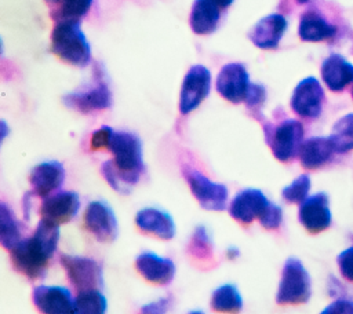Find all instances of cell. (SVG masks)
<instances>
[{
    "label": "cell",
    "mask_w": 353,
    "mask_h": 314,
    "mask_svg": "<svg viewBox=\"0 0 353 314\" xmlns=\"http://www.w3.org/2000/svg\"><path fill=\"white\" fill-rule=\"evenodd\" d=\"M211 307L215 311H240L243 308V297L234 285L225 284L212 292Z\"/></svg>",
    "instance_id": "4316f807"
},
{
    "label": "cell",
    "mask_w": 353,
    "mask_h": 314,
    "mask_svg": "<svg viewBox=\"0 0 353 314\" xmlns=\"http://www.w3.org/2000/svg\"><path fill=\"white\" fill-rule=\"evenodd\" d=\"M108 150L113 158L102 164L101 172L112 189L127 194L138 183L145 168L142 142L132 132L113 131Z\"/></svg>",
    "instance_id": "6da1fadb"
},
{
    "label": "cell",
    "mask_w": 353,
    "mask_h": 314,
    "mask_svg": "<svg viewBox=\"0 0 353 314\" xmlns=\"http://www.w3.org/2000/svg\"><path fill=\"white\" fill-rule=\"evenodd\" d=\"M94 0H62L55 11V21L76 19L80 21L91 8Z\"/></svg>",
    "instance_id": "f1b7e54d"
},
{
    "label": "cell",
    "mask_w": 353,
    "mask_h": 314,
    "mask_svg": "<svg viewBox=\"0 0 353 314\" xmlns=\"http://www.w3.org/2000/svg\"><path fill=\"white\" fill-rule=\"evenodd\" d=\"M61 264L66 271L69 282L79 291L90 288H101L103 285L102 266L85 256L61 255Z\"/></svg>",
    "instance_id": "ba28073f"
},
{
    "label": "cell",
    "mask_w": 353,
    "mask_h": 314,
    "mask_svg": "<svg viewBox=\"0 0 353 314\" xmlns=\"http://www.w3.org/2000/svg\"><path fill=\"white\" fill-rule=\"evenodd\" d=\"M6 135H7V124L6 121H1V140L6 138Z\"/></svg>",
    "instance_id": "ab89813d"
},
{
    "label": "cell",
    "mask_w": 353,
    "mask_h": 314,
    "mask_svg": "<svg viewBox=\"0 0 353 314\" xmlns=\"http://www.w3.org/2000/svg\"><path fill=\"white\" fill-rule=\"evenodd\" d=\"M265 140L273 156L283 163L294 160L303 143V125L295 118H285L279 124L266 123L263 125Z\"/></svg>",
    "instance_id": "277c9868"
},
{
    "label": "cell",
    "mask_w": 353,
    "mask_h": 314,
    "mask_svg": "<svg viewBox=\"0 0 353 314\" xmlns=\"http://www.w3.org/2000/svg\"><path fill=\"white\" fill-rule=\"evenodd\" d=\"M170 303H171L170 297H161V299H159V300H156V302H153L150 304L143 306L142 311L143 313H163V311H165L168 308Z\"/></svg>",
    "instance_id": "8d00e7d4"
},
{
    "label": "cell",
    "mask_w": 353,
    "mask_h": 314,
    "mask_svg": "<svg viewBox=\"0 0 353 314\" xmlns=\"http://www.w3.org/2000/svg\"><path fill=\"white\" fill-rule=\"evenodd\" d=\"M296 1H298V3H301V4H303V3H307L309 0H296Z\"/></svg>",
    "instance_id": "b9f144b4"
},
{
    "label": "cell",
    "mask_w": 353,
    "mask_h": 314,
    "mask_svg": "<svg viewBox=\"0 0 353 314\" xmlns=\"http://www.w3.org/2000/svg\"><path fill=\"white\" fill-rule=\"evenodd\" d=\"M352 96H353V88H352Z\"/></svg>",
    "instance_id": "7bdbcfd3"
},
{
    "label": "cell",
    "mask_w": 353,
    "mask_h": 314,
    "mask_svg": "<svg viewBox=\"0 0 353 314\" xmlns=\"http://www.w3.org/2000/svg\"><path fill=\"white\" fill-rule=\"evenodd\" d=\"M113 128H110L109 125H102L101 128H98L97 131L92 132L91 135V149L92 150H99V149H108L110 138L113 135Z\"/></svg>",
    "instance_id": "836d02e7"
},
{
    "label": "cell",
    "mask_w": 353,
    "mask_h": 314,
    "mask_svg": "<svg viewBox=\"0 0 353 314\" xmlns=\"http://www.w3.org/2000/svg\"><path fill=\"white\" fill-rule=\"evenodd\" d=\"M138 273L149 282L168 285L176 273L175 263L168 258H161L153 252H142L135 259Z\"/></svg>",
    "instance_id": "d6986e66"
},
{
    "label": "cell",
    "mask_w": 353,
    "mask_h": 314,
    "mask_svg": "<svg viewBox=\"0 0 353 314\" xmlns=\"http://www.w3.org/2000/svg\"><path fill=\"white\" fill-rule=\"evenodd\" d=\"M336 263L339 267L341 274L347 280L353 282V245L346 248L345 251H342L338 258H336Z\"/></svg>",
    "instance_id": "d6a6232c"
},
{
    "label": "cell",
    "mask_w": 353,
    "mask_h": 314,
    "mask_svg": "<svg viewBox=\"0 0 353 314\" xmlns=\"http://www.w3.org/2000/svg\"><path fill=\"white\" fill-rule=\"evenodd\" d=\"M182 175L188 186L199 201V204L208 211H223L228 204V187L222 183L212 182L200 171L188 164L182 165Z\"/></svg>",
    "instance_id": "8992f818"
},
{
    "label": "cell",
    "mask_w": 353,
    "mask_h": 314,
    "mask_svg": "<svg viewBox=\"0 0 353 314\" xmlns=\"http://www.w3.org/2000/svg\"><path fill=\"white\" fill-rule=\"evenodd\" d=\"M22 224L14 215L12 209L3 201L0 204V242L11 251L22 240Z\"/></svg>",
    "instance_id": "d4e9b609"
},
{
    "label": "cell",
    "mask_w": 353,
    "mask_h": 314,
    "mask_svg": "<svg viewBox=\"0 0 353 314\" xmlns=\"http://www.w3.org/2000/svg\"><path fill=\"white\" fill-rule=\"evenodd\" d=\"M221 19V7L214 0H194L190 15L189 25L193 33L204 36L211 34L216 30Z\"/></svg>",
    "instance_id": "603a6c76"
},
{
    "label": "cell",
    "mask_w": 353,
    "mask_h": 314,
    "mask_svg": "<svg viewBox=\"0 0 353 314\" xmlns=\"http://www.w3.org/2000/svg\"><path fill=\"white\" fill-rule=\"evenodd\" d=\"M108 310V300L99 288L79 291L74 299V311L77 314H103Z\"/></svg>",
    "instance_id": "484cf974"
},
{
    "label": "cell",
    "mask_w": 353,
    "mask_h": 314,
    "mask_svg": "<svg viewBox=\"0 0 353 314\" xmlns=\"http://www.w3.org/2000/svg\"><path fill=\"white\" fill-rule=\"evenodd\" d=\"M228 256H229V259H234L236 256H239V251L236 248H229L228 249Z\"/></svg>",
    "instance_id": "f35d334b"
},
{
    "label": "cell",
    "mask_w": 353,
    "mask_h": 314,
    "mask_svg": "<svg viewBox=\"0 0 353 314\" xmlns=\"http://www.w3.org/2000/svg\"><path fill=\"white\" fill-rule=\"evenodd\" d=\"M37 310L47 314H69L74 311V299L66 286L39 285L32 292Z\"/></svg>",
    "instance_id": "9a60e30c"
},
{
    "label": "cell",
    "mask_w": 353,
    "mask_h": 314,
    "mask_svg": "<svg viewBox=\"0 0 353 314\" xmlns=\"http://www.w3.org/2000/svg\"><path fill=\"white\" fill-rule=\"evenodd\" d=\"M135 224L139 230L153 234L161 240H171L176 227L172 216L157 208H143L135 215Z\"/></svg>",
    "instance_id": "ffe728a7"
},
{
    "label": "cell",
    "mask_w": 353,
    "mask_h": 314,
    "mask_svg": "<svg viewBox=\"0 0 353 314\" xmlns=\"http://www.w3.org/2000/svg\"><path fill=\"white\" fill-rule=\"evenodd\" d=\"M58 241L59 224L41 218L34 233L28 238H22L10 251L14 267L32 280L44 277L57 251Z\"/></svg>",
    "instance_id": "7a4b0ae2"
},
{
    "label": "cell",
    "mask_w": 353,
    "mask_h": 314,
    "mask_svg": "<svg viewBox=\"0 0 353 314\" xmlns=\"http://www.w3.org/2000/svg\"><path fill=\"white\" fill-rule=\"evenodd\" d=\"M330 139L335 151L339 154L353 150V113L341 117L334 124Z\"/></svg>",
    "instance_id": "83f0119b"
},
{
    "label": "cell",
    "mask_w": 353,
    "mask_h": 314,
    "mask_svg": "<svg viewBox=\"0 0 353 314\" xmlns=\"http://www.w3.org/2000/svg\"><path fill=\"white\" fill-rule=\"evenodd\" d=\"M288 22L281 14H269L261 18L248 32L250 41L262 50L277 48L283 39Z\"/></svg>",
    "instance_id": "2e32d148"
},
{
    "label": "cell",
    "mask_w": 353,
    "mask_h": 314,
    "mask_svg": "<svg viewBox=\"0 0 353 314\" xmlns=\"http://www.w3.org/2000/svg\"><path fill=\"white\" fill-rule=\"evenodd\" d=\"M189 252L200 259H210L212 255V240L211 236L208 233V230L204 226H199L196 227L192 240L189 242Z\"/></svg>",
    "instance_id": "f546056e"
},
{
    "label": "cell",
    "mask_w": 353,
    "mask_h": 314,
    "mask_svg": "<svg viewBox=\"0 0 353 314\" xmlns=\"http://www.w3.org/2000/svg\"><path fill=\"white\" fill-rule=\"evenodd\" d=\"M266 99V90L261 84H252L247 92L244 103L248 109H258Z\"/></svg>",
    "instance_id": "e575fe53"
},
{
    "label": "cell",
    "mask_w": 353,
    "mask_h": 314,
    "mask_svg": "<svg viewBox=\"0 0 353 314\" xmlns=\"http://www.w3.org/2000/svg\"><path fill=\"white\" fill-rule=\"evenodd\" d=\"M325 95L320 81L309 76L301 80L291 95V109L302 118H317L321 114Z\"/></svg>",
    "instance_id": "9c48e42d"
},
{
    "label": "cell",
    "mask_w": 353,
    "mask_h": 314,
    "mask_svg": "<svg viewBox=\"0 0 353 314\" xmlns=\"http://www.w3.org/2000/svg\"><path fill=\"white\" fill-rule=\"evenodd\" d=\"M269 202L270 201L261 190L244 189L233 197L229 205V213L237 222L247 224L259 218Z\"/></svg>",
    "instance_id": "ac0fdd59"
},
{
    "label": "cell",
    "mask_w": 353,
    "mask_h": 314,
    "mask_svg": "<svg viewBox=\"0 0 353 314\" xmlns=\"http://www.w3.org/2000/svg\"><path fill=\"white\" fill-rule=\"evenodd\" d=\"M80 209V197L76 191H58L44 197L41 202V218L62 224L70 222Z\"/></svg>",
    "instance_id": "5bb4252c"
},
{
    "label": "cell",
    "mask_w": 353,
    "mask_h": 314,
    "mask_svg": "<svg viewBox=\"0 0 353 314\" xmlns=\"http://www.w3.org/2000/svg\"><path fill=\"white\" fill-rule=\"evenodd\" d=\"M221 8H228L229 6H232L233 4V1L234 0H214Z\"/></svg>",
    "instance_id": "74e56055"
},
{
    "label": "cell",
    "mask_w": 353,
    "mask_h": 314,
    "mask_svg": "<svg viewBox=\"0 0 353 314\" xmlns=\"http://www.w3.org/2000/svg\"><path fill=\"white\" fill-rule=\"evenodd\" d=\"M298 34L303 41L317 43L334 37L336 34V26L330 23L317 11H306L301 15Z\"/></svg>",
    "instance_id": "cb8c5ba5"
},
{
    "label": "cell",
    "mask_w": 353,
    "mask_h": 314,
    "mask_svg": "<svg viewBox=\"0 0 353 314\" xmlns=\"http://www.w3.org/2000/svg\"><path fill=\"white\" fill-rule=\"evenodd\" d=\"M309 190H310V176L306 174H302L281 190V196L287 202L301 204L307 197Z\"/></svg>",
    "instance_id": "4dcf8cb0"
},
{
    "label": "cell",
    "mask_w": 353,
    "mask_h": 314,
    "mask_svg": "<svg viewBox=\"0 0 353 314\" xmlns=\"http://www.w3.org/2000/svg\"><path fill=\"white\" fill-rule=\"evenodd\" d=\"M65 168L59 161H44L33 167L29 175L32 194L47 197L59 189L65 180Z\"/></svg>",
    "instance_id": "e0dca14e"
},
{
    "label": "cell",
    "mask_w": 353,
    "mask_h": 314,
    "mask_svg": "<svg viewBox=\"0 0 353 314\" xmlns=\"http://www.w3.org/2000/svg\"><path fill=\"white\" fill-rule=\"evenodd\" d=\"M259 223L268 229V230H274L279 229L281 222H283V209L277 204L269 202L268 207L263 209V212L258 218Z\"/></svg>",
    "instance_id": "1f68e13d"
},
{
    "label": "cell",
    "mask_w": 353,
    "mask_h": 314,
    "mask_svg": "<svg viewBox=\"0 0 353 314\" xmlns=\"http://www.w3.org/2000/svg\"><path fill=\"white\" fill-rule=\"evenodd\" d=\"M51 50L63 62L84 67L91 62V47L80 26V21H57L51 32Z\"/></svg>",
    "instance_id": "3957f363"
},
{
    "label": "cell",
    "mask_w": 353,
    "mask_h": 314,
    "mask_svg": "<svg viewBox=\"0 0 353 314\" xmlns=\"http://www.w3.org/2000/svg\"><path fill=\"white\" fill-rule=\"evenodd\" d=\"M312 296L310 275L302 262L288 258L283 266L279 289L276 293L277 304H302Z\"/></svg>",
    "instance_id": "5b68a950"
},
{
    "label": "cell",
    "mask_w": 353,
    "mask_h": 314,
    "mask_svg": "<svg viewBox=\"0 0 353 314\" xmlns=\"http://www.w3.org/2000/svg\"><path fill=\"white\" fill-rule=\"evenodd\" d=\"M84 223L88 231L101 242H112L119 234L116 215L105 201H91L87 205Z\"/></svg>",
    "instance_id": "7c38bea8"
},
{
    "label": "cell",
    "mask_w": 353,
    "mask_h": 314,
    "mask_svg": "<svg viewBox=\"0 0 353 314\" xmlns=\"http://www.w3.org/2000/svg\"><path fill=\"white\" fill-rule=\"evenodd\" d=\"M335 153L330 136H312L302 143L298 156L303 168L316 169L330 163Z\"/></svg>",
    "instance_id": "7402d4cb"
},
{
    "label": "cell",
    "mask_w": 353,
    "mask_h": 314,
    "mask_svg": "<svg viewBox=\"0 0 353 314\" xmlns=\"http://www.w3.org/2000/svg\"><path fill=\"white\" fill-rule=\"evenodd\" d=\"M48 4H59L62 0H46Z\"/></svg>",
    "instance_id": "60d3db41"
},
{
    "label": "cell",
    "mask_w": 353,
    "mask_h": 314,
    "mask_svg": "<svg viewBox=\"0 0 353 314\" xmlns=\"http://www.w3.org/2000/svg\"><path fill=\"white\" fill-rule=\"evenodd\" d=\"M298 219L309 233H320L331 224L330 201L325 193L307 196L299 205Z\"/></svg>",
    "instance_id": "4fadbf2b"
},
{
    "label": "cell",
    "mask_w": 353,
    "mask_h": 314,
    "mask_svg": "<svg viewBox=\"0 0 353 314\" xmlns=\"http://www.w3.org/2000/svg\"><path fill=\"white\" fill-rule=\"evenodd\" d=\"M321 78L328 90L339 92L353 81V65L339 54H331L321 63Z\"/></svg>",
    "instance_id": "44dd1931"
},
{
    "label": "cell",
    "mask_w": 353,
    "mask_h": 314,
    "mask_svg": "<svg viewBox=\"0 0 353 314\" xmlns=\"http://www.w3.org/2000/svg\"><path fill=\"white\" fill-rule=\"evenodd\" d=\"M63 103L81 113L105 110L112 105V92L106 81L98 74L95 83L90 87L66 94L63 96Z\"/></svg>",
    "instance_id": "30bf717a"
},
{
    "label": "cell",
    "mask_w": 353,
    "mask_h": 314,
    "mask_svg": "<svg viewBox=\"0 0 353 314\" xmlns=\"http://www.w3.org/2000/svg\"><path fill=\"white\" fill-rule=\"evenodd\" d=\"M215 87L218 94L232 103L244 102L251 87L250 74L243 63H226L218 73Z\"/></svg>",
    "instance_id": "8fae6325"
},
{
    "label": "cell",
    "mask_w": 353,
    "mask_h": 314,
    "mask_svg": "<svg viewBox=\"0 0 353 314\" xmlns=\"http://www.w3.org/2000/svg\"><path fill=\"white\" fill-rule=\"evenodd\" d=\"M211 90V72L204 65H193L185 74L181 94L179 112L189 114L196 110L208 96Z\"/></svg>",
    "instance_id": "52a82bcc"
},
{
    "label": "cell",
    "mask_w": 353,
    "mask_h": 314,
    "mask_svg": "<svg viewBox=\"0 0 353 314\" xmlns=\"http://www.w3.org/2000/svg\"><path fill=\"white\" fill-rule=\"evenodd\" d=\"M323 313L328 314V313H353V300L350 299H345V297H339L336 299L334 303H331L330 306H327Z\"/></svg>",
    "instance_id": "d590c367"
}]
</instances>
